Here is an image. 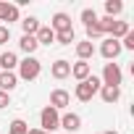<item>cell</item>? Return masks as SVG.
<instances>
[{"label":"cell","mask_w":134,"mask_h":134,"mask_svg":"<svg viewBox=\"0 0 134 134\" xmlns=\"http://www.w3.org/2000/svg\"><path fill=\"white\" fill-rule=\"evenodd\" d=\"M16 69H19V79H24V82H34L37 76H40V71H42V63L34 58V55H26L24 60H19V66H16Z\"/></svg>","instance_id":"obj_1"},{"label":"cell","mask_w":134,"mask_h":134,"mask_svg":"<svg viewBox=\"0 0 134 134\" xmlns=\"http://www.w3.org/2000/svg\"><path fill=\"white\" fill-rule=\"evenodd\" d=\"M100 87H103V82L97 79V76H87L84 82H79L76 84V90H74V95H76V100H82V103H90L97 92H100Z\"/></svg>","instance_id":"obj_2"},{"label":"cell","mask_w":134,"mask_h":134,"mask_svg":"<svg viewBox=\"0 0 134 134\" xmlns=\"http://www.w3.org/2000/svg\"><path fill=\"white\" fill-rule=\"evenodd\" d=\"M40 129L42 131H55V129H60V113L55 110V108H42V113H40Z\"/></svg>","instance_id":"obj_3"},{"label":"cell","mask_w":134,"mask_h":134,"mask_svg":"<svg viewBox=\"0 0 134 134\" xmlns=\"http://www.w3.org/2000/svg\"><path fill=\"white\" fill-rule=\"evenodd\" d=\"M121 69H118V63H105V69H103V87H121Z\"/></svg>","instance_id":"obj_4"},{"label":"cell","mask_w":134,"mask_h":134,"mask_svg":"<svg viewBox=\"0 0 134 134\" xmlns=\"http://www.w3.org/2000/svg\"><path fill=\"white\" fill-rule=\"evenodd\" d=\"M121 50H124V47H121V42H118V40H113V37H108V40L100 45V55H103L105 60H116V58L121 55Z\"/></svg>","instance_id":"obj_5"},{"label":"cell","mask_w":134,"mask_h":134,"mask_svg":"<svg viewBox=\"0 0 134 134\" xmlns=\"http://www.w3.org/2000/svg\"><path fill=\"white\" fill-rule=\"evenodd\" d=\"M50 74H53V79H66V76H71V60L58 58V60L50 66Z\"/></svg>","instance_id":"obj_6"},{"label":"cell","mask_w":134,"mask_h":134,"mask_svg":"<svg viewBox=\"0 0 134 134\" xmlns=\"http://www.w3.org/2000/svg\"><path fill=\"white\" fill-rule=\"evenodd\" d=\"M50 29H53L55 34L74 29V26H71V16H69V13H55V16H53V21H50Z\"/></svg>","instance_id":"obj_7"},{"label":"cell","mask_w":134,"mask_h":134,"mask_svg":"<svg viewBox=\"0 0 134 134\" xmlns=\"http://www.w3.org/2000/svg\"><path fill=\"white\" fill-rule=\"evenodd\" d=\"M60 129H66V131H79L82 129V116L79 113H63L60 116Z\"/></svg>","instance_id":"obj_8"},{"label":"cell","mask_w":134,"mask_h":134,"mask_svg":"<svg viewBox=\"0 0 134 134\" xmlns=\"http://www.w3.org/2000/svg\"><path fill=\"white\" fill-rule=\"evenodd\" d=\"M69 103H71V95L66 92V90H53V92H50V108H55V110H63Z\"/></svg>","instance_id":"obj_9"},{"label":"cell","mask_w":134,"mask_h":134,"mask_svg":"<svg viewBox=\"0 0 134 134\" xmlns=\"http://www.w3.org/2000/svg\"><path fill=\"white\" fill-rule=\"evenodd\" d=\"M71 76H74L76 82H84L87 76H92V66H90L87 60H76V63L71 66Z\"/></svg>","instance_id":"obj_10"},{"label":"cell","mask_w":134,"mask_h":134,"mask_svg":"<svg viewBox=\"0 0 134 134\" xmlns=\"http://www.w3.org/2000/svg\"><path fill=\"white\" fill-rule=\"evenodd\" d=\"M16 84H19V76L13 71H0V92H11L16 90Z\"/></svg>","instance_id":"obj_11"},{"label":"cell","mask_w":134,"mask_h":134,"mask_svg":"<svg viewBox=\"0 0 134 134\" xmlns=\"http://www.w3.org/2000/svg\"><path fill=\"white\" fill-rule=\"evenodd\" d=\"M0 21H19V5L16 3H3L0 5Z\"/></svg>","instance_id":"obj_12"},{"label":"cell","mask_w":134,"mask_h":134,"mask_svg":"<svg viewBox=\"0 0 134 134\" xmlns=\"http://www.w3.org/2000/svg\"><path fill=\"white\" fill-rule=\"evenodd\" d=\"M34 40H37V45H47V47H50V45L55 42V32H53L50 26H40L37 34H34Z\"/></svg>","instance_id":"obj_13"},{"label":"cell","mask_w":134,"mask_h":134,"mask_svg":"<svg viewBox=\"0 0 134 134\" xmlns=\"http://www.w3.org/2000/svg\"><path fill=\"white\" fill-rule=\"evenodd\" d=\"M92 55H95V45H92L90 40L76 42V58H79V60H90Z\"/></svg>","instance_id":"obj_14"},{"label":"cell","mask_w":134,"mask_h":134,"mask_svg":"<svg viewBox=\"0 0 134 134\" xmlns=\"http://www.w3.org/2000/svg\"><path fill=\"white\" fill-rule=\"evenodd\" d=\"M100 97H103V103L113 105V103H118V97H121V87H100Z\"/></svg>","instance_id":"obj_15"},{"label":"cell","mask_w":134,"mask_h":134,"mask_svg":"<svg viewBox=\"0 0 134 134\" xmlns=\"http://www.w3.org/2000/svg\"><path fill=\"white\" fill-rule=\"evenodd\" d=\"M16 66H19V58H16V53L5 50L3 55H0V69H3V71H13Z\"/></svg>","instance_id":"obj_16"},{"label":"cell","mask_w":134,"mask_h":134,"mask_svg":"<svg viewBox=\"0 0 134 134\" xmlns=\"http://www.w3.org/2000/svg\"><path fill=\"white\" fill-rule=\"evenodd\" d=\"M129 32H131V29H129L126 21H113V26H110V37H113V40H124Z\"/></svg>","instance_id":"obj_17"},{"label":"cell","mask_w":134,"mask_h":134,"mask_svg":"<svg viewBox=\"0 0 134 134\" xmlns=\"http://www.w3.org/2000/svg\"><path fill=\"white\" fill-rule=\"evenodd\" d=\"M21 29H24V34L34 37V34H37V29H40V21H37L34 16H26V19H21Z\"/></svg>","instance_id":"obj_18"},{"label":"cell","mask_w":134,"mask_h":134,"mask_svg":"<svg viewBox=\"0 0 134 134\" xmlns=\"http://www.w3.org/2000/svg\"><path fill=\"white\" fill-rule=\"evenodd\" d=\"M19 47H21V50H24L26 55H34V50H37L40 45H37V40H34V37L24 34V37H21V42H19Z\"/></svg>","instance_id":"obj_19"},{"label":"cell","mask_w":134,"mask_h":134,"mask_svg":"<svg viewBox=\"0 0 134 134\" xmlns=\"http://www.w3.org/2000/svg\"><path fill=\"white\" fill-rule=\"evenodd\" d=\"M26 131H29V124L24 118H13L8 124V134H26Z\"/></svg>","instance_id":"obj_20"},{"label":"cell","mask_w":134,"mask_h":134,"mask_svg":"<svg viewBox=\"0 0 134 134\" xmlns=\"http://www.w3.org/2000/svg\"><path fill=\"white\" fill-rule=\"evenodd\" d=\"M124 11V3H121V0H105V16H118Z\"/></svg>","instance_id":"obj_21"},{"label":"cell","mask_w":134,"mask_h":134,"mask_svg":"<svg viewBox=\"0 0 134 134\" xmlns=\"http://www.w3.org/2000/svg\"><path fill=\"white\" fill-rule=\"evenodd\" d=\"M55 42H58V45H71V42H76V34H74V29L55 34Z\"/></svg>","instance_id":"obj_22"},{"label":"cell","mask_w":134,"mask_h":134,"mask_svg":"<svg viewBox=\"0 0 134 134\" xmlns=\"http://www.w3.org/2000/svg\"><path fill=\"white\" fill-rule=\"evenodd\" d=\"M82 21H84V26H90V24L97 21V13H95L92 8H84V11H82Z\"/></svg>","instance_id":"obj_23"},{"label":"cell","mask_w":134,"mask_h":134,"mask_svg":"<svg viewBox=\"0 0 134 134\" xmlns=\"http://www.w3.org/2000/svg\"><path fill=\"white\" fill-rule=\"evenodd\" d=\"M87 29V40L92 42V40H97V37H103V32H100V26H97V21L95 24H90V26H84Z\"/></svg>","instance_id":"obj_24"},{"label":"cell","mask_w":134,"mask_h":134,"mask_svg":"<svg viewBox=\"0 0 134 134\" xmlns=\"http://www.w3.org/2000/svg\"><path fill=\"white\" fill-rule=\"evenodd\" d=\"M8 40H11V29L8 26H0V45H5Z\"/></svg>","instance_id":"obj_25"},{"label":"cell","mask_w":134,"mask_h":134,"mask_svg":"<svg viewBox=\"0 0 134 134\" xmlns=\"http://www.w3.org/2000/svg\"><path fill=\"white\" fill-rule=\"evenodd\" d=\"M8 105H11V95H8V92H0V110L8 108Z\"/></svg>","instance_id":"obj_26"},{"label":"cell","mask_w":134,"mask_h":134,"mask_svg":"<svg viewBox=\"0 0 134 134\" xmlns=\"http://www.w3.org/2000/svg\"><path fill=\"white\" fill-rule=\"evenodd\" d=\"M26 134H47V131H42V129H29Z\"/></svg>","instance_id":"obj_27"},{"label":"cell","mask_w":134,"mask_h":134,"mask_svg":"<svg viewBox=\"0 0 134 134\" xmlns=\"http://www.w3.org/2000/svg\"><path fill=\"white\" fill-rule=\"evenodd\" d=\"M103 134H118V131H103Z\"/></svg>","instance_id":"obj_28"},{"label":"cell","mask_w":134,"mask_h":134,"mask_svg":"<svg viewBox=\"0 0 134 134\" xmlns=\"http://www.w3.org/2000/svg\"><path fill=\"white\" fill-rule=\"evenodd\" d=\"M0 5H3V0H0Z\"/></svg>","instance_id":"obj_29"}]
</instances>
